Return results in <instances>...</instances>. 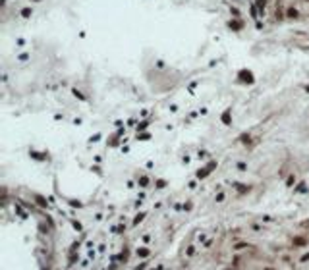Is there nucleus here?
<instances>
[{"label":"nucleus","mask_w":309,"mask_h":270,"mask_svg":"<svg viewBox=\"0 0 309 270\" xmlns=\"http://www.w3.org/2000/svg\"><path fill=\"white\" fill-rule=\"evenodd\" d=\"M305 261H309V253H305V255L302 257V263H305Z\"/></svg>","instance_id":"obj_7"},{"label":"nucleus","mask_w":309,"mask_h":270,"mask_svg":"<svg viewBox=\"0 0 309 270\" xmlns=\"http://www.w3.org/2000/svg\"><path fill=\"white\" fill-rule=\"evenodd\" d=\"M137 255H141V257L145 258V257L149 255V251H147V249H137Z\"/></svg>","instance_id":"obj_4"},{"label":"nucleus","mask_w":309,"mask_h":270,"mask_svg":"<svg viewBox=\"0 0 309 270\" xmlns=\"http://www.w3.org/2000/svg\"><path fill=\"white\" fill-rule=\"evenodd\" d=\"M242 79H247V81H253V77H251V73H242Z\"/></svg>","instance_id":"obj_6"},{"label":"nucleus","mask_w":309,"mask_h":270,"mask_svg":"<svg viewBox=\"0 0 309 270\" xmlns=\"http://www.w3.org/2000/svg\"><path fill=\"white\" fill-rule=\"evenodd\" d=\"M307 243V239L305 237H294V245H296V247H302V245H305Z\"/></svg>","instance_id":"obj_1"},{"label":"nucleus","mask_w":309,"mask_h":270,"mask_svg":"<svg viewBox=\"0 0 309 270\" xmlns=\"http://www.w3.org/2000/svg\"><path fill=\"white\" fill-rule=\"evenodd\" d=\"M265 270H274V268H265Z\"/></svg>","instance_id":"obj_8"},{"label":"nucleus","mask_w":309,"mask_h":270,"mask_svg":"<svg viewBox=\"0 0 309 270\" xmlns=\"http://www.w3.org/2000/svg\"><path fill=\"white\" fill-rule=\"evenodd\" d=\"M307 91H309V87H307Z\"/></svg>","instance_id":"obj_9"},{"label":"nucleus","mask_w":309,"mask_h":270,"mask_svg":"<svg viewBox=\"0 0 309 270\" xmlns=\"http://www.w3.org/2000/svg\"><path fill=\"white\" fill-rule=\"evenodd\" d=\"M230 27H232V29H240L242 23H240V21H230Z\"/></svg>","instance_id":"obj_5"},{"label":"nucleus","mask_w":309,"mask_h":270,"mask_svg":"<svg viewBox=\"0 0 309 270\" xmlns=\"http://www.w3.org/2000/svg\"><path fill=\"white\" fill-rule=\"evenodd\" d=\"M222 122L224 123H230V110H226L224 116H222Z\"/></svg>","instance_id":"obj_3"},{"label":"nucleus","mask_w":309,"mask_h":270,"mask_svg":"<svg viewBox=\"0 0 309 270\" xmlns=\"http://www.w3.org/2000/svg\"><path fill=\"white\" fill-rule=\"evenodd\" d=\"M214 166H216V164H214V162H211V166H207L205 170H203V172H199V178H203V176H207V174L211 172V170H212V168H214Z\"/></svg>","instance_id":"obj_2"}]
</instances>
